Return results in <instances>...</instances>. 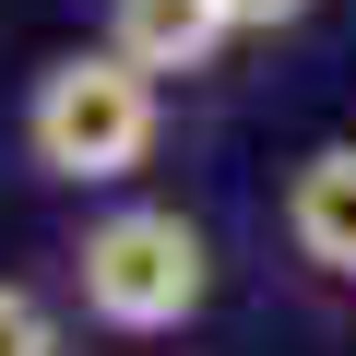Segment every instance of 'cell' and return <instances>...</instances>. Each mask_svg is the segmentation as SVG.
Returning <instances> with one entry per match:
<instances>
[{"mask_svg": "<svg viewBox=\"0 0 356 356\" xmlns=\"http://www.w3.org/2000/svg\"><path fill=\"white\" fill-rule=\"evenodd\" d=\"M60 273H72V309L95 332H119V344H166V332H191L214 309V238L178 202H107V214H83L72 250H60Z\"/></svg>", "mask_w": 356, "mask_h": 356, "instance_id": "cell-1", "label": "cell"}, {"mask_svg": "<svg viewBox=\"0 0 356 356\" xmlns=\"http://www.w3.org/2000/svg\"><path fill=\"white\" fill-rule=\"evenodd\" d=\"M154 143H166V83L131 72L107 36L36 60V83H24V166L36 178H60V191H119V178L154 166Z\"/></svg>", "mask_w": 356, "mask_h": 356, "instance_id": "cell-2", "label": "cell"}, {"mask_svg": "<svg viewBox=\"0 0 356 356\" xmlns=\"http://www.w3.org/2000/svg\"><path fill=\"white\" fill-rule=\"evenodd\" d=\"M273 238L297 261V285L356 297V143H309L273 191Z\"/></svg>", "mask_w": 356, "mask_h": 356, "instance_id": "cell-3", "label": "cell"}, {"mask_svg": "<svg viewBox=\"0 0 356 356\" xmlns=\"http://www.w3.org/2000/svg\"><path fill=\"white\" fill-rule=\"evenodd\" d=\"M107 48L154 83H191L226 60V0H107Z\"/></svg>", "mask_w": 356, "mask_h": 356, "instance_id": "cell-4", "label": "cell"}, {"mask_svg": "<svg viewBox=\"0 0 356 356\" xmlns=\"http://www.w3.org/2000/svg\"><path fill=\"white\" fill-rule=\"evenodd\" d=\"M0 356H72L60 297H48V285H24V273H0Z\"/></svg>", "mask_w": 356, "mask_h": 356, "instance_id": "cell-5", "label": "cell"}, {"mask_svg": "<svg viewBox=\"0 0 356 356\" xmlns=\"http://www.w3.org/2000/svg\"><path fill=\"white\" fill-rule=\"evenodd\" d=\"M309 13H321V0H226V36H285Z\"/></svg>", "mask_w": 356, "mask_h": 356, "instance_id": "cell-6", "label": "cell"}]
</instances>
